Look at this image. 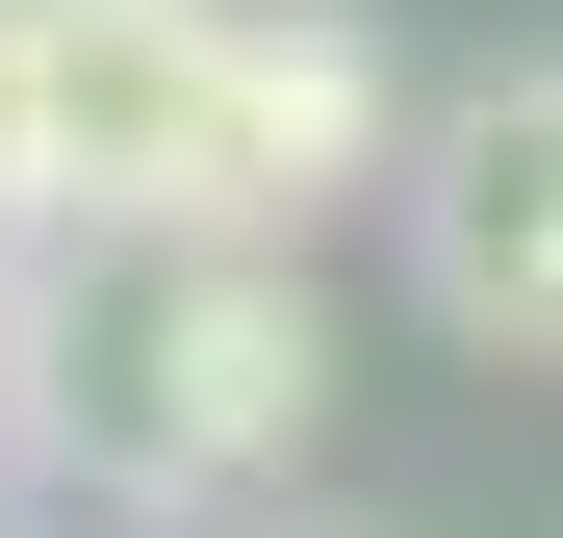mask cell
<instances>
[{"label": "cell", "instance_id": "cell-4", "mask_svg": "<svg viewBox=\"0 0 563 538\" xmlns=\"http://www.w3.org/2000/svg\"><path fill=\"white\" fill-rule=\"evenodd\" d=\"M385 179V26L358 0H206V231H308Z\"/></svg>", "mask_w": 563, "mask_h": 538}, {"label": "cell", "instance_id": "cell-2", "mask_svg": "<svg viewBox=\"0 0 563 538\" xmlns=\"http://www.w3.org/2000/svg\"><path fill=\"white\" fill-rule=\"evenodd\" d=\"M385 179H410V283H435V333L538 359V333H563V77L512 52V77H461V103H385Z\"/></svg>", "mask_w": 563, "mask_h": 538}, {"label": "cell", "instance_id": "cell-6", "mask_svg": "<svg viewBox=\"0 0 563 538\" xmlns=\"http://www.w3.org/2000/svg\"><path fill=\"white\" fill-rule=\"evenodd\" d=\"M0 359H26V283H0Z\"/></svg>", "mask_w": 563, "mask_h": 538}, {"label": "cell", "instance_id": "cell-5", "mask_svg": "<svg viewBox=\"0 0 563 538\" xmlns=\"http://www.w3.org/2000/svg\"><path fill=\"white\" fill-rule=\"evenodd\" d=\"M52 206V154H26V0H0V231Z\"/></svg>", "mask_w": 563, "mask_h": 538}, {"label": "cell", "instance_id": "cell-3", "mask_svg": "<svg viewBox=\"0 0 563 538\" xmlns=\"http://www.w3.org/2000/svg\"><path fill=\"white\" fill-rule=\"evenodd\" d=\"M26 154L103 231H206V0H26Z\"/></svg>", "mask_w": 563, "mask_h": 538}, {"label": "cell", "instance_id": "cell-1", "mask_svg": "<svg viewBox=\"0 0 563 538\" xmlns=\"http://www.w3.org/2000/svg\"><path fill=\"white\" fill-rule=\"evenodd\" d=\"M308 410H333V308H308V256L282 231H154V283L77 308V462H103L129 513H206L256 462H308Z\"/></svg>", "mask_w": 563, "mask_h": 538}]
</instances>
